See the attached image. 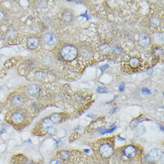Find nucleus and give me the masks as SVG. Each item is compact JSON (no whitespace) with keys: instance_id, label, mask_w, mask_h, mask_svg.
<instances>
[{"instance_id":"4be33fe9","label":"nucleus","mask_w":164,"mask_h":164,"mask_svg":"<svg viewBox=\"0 0 164 164\" xmlns=\"http://www.w3.org/2000/svg\"><path fill=\"white\" fill-rule=\"evenodd\" d=\"M113 52H114L115 54H119L121 53V50L119 47L116 46L115 47H114V48H113Z\"/></svg>"},{"instance_id":"dca6fc26","label":"nucleus","mask_w":164,"mask_h":164,"mask_svg":"<svg viewBox=\"0 0 164 164\" xmlns=\"http://www.w3.org/2000/svg\"><path fill=\"white\" fill-rule=\"evenodd\" d=\"M60 118H61V117L60 116V115L56 113V114H54L53 115H52L51 119V121L53 122L57 123V122L60 121Z\"/></svg>"},{"instance_id":"ddd939ff","label":"nucleus","mask_w":164,"mask_h":164,"mask_svg":"<svg viewBox=\"0 0 164 164\" xmlns=\"http://www.w3.org/2000/svg\"><path fill=\"white\" fill-rule=\"evenodd\" d=\"M12 103L14 106H19L23 103V99L20 96H16L13 99Z\"/></svg>"},{"instance_id":"423d86ee","label":"nucleus","mask_w":164,"mask_h":164,"mask_svg":"<svg viewBox=\"0 0 164 164\" xmlns=\"http://www.w3.org/2000/svg\"><path fill=\"white\" fill-rule=\"evenodd\" d=\"M27 45L30 49H35L39 46V40L36 37H30L27 41Z\"/></svg>"},{"instance_id":"1a4fd4ad","label":"nucleus","mask_w":164,"mask_h":164,"mask_svg":"<svg viewBox=\"0 0 164 164\" xmlns=\"http://www.w3.org/2000/svg\"><path fill=\"white\" fill-rule=\"evenodd\" d=\"M13 121L16 123H20L24 120V115L21 112L14 113L12 116Z\"/></svg>"},{"instance_id":"f3484780","label":"nucleus","mask_w":164,"mask_h":164,"mask_svg":"<svg viewBox=\"0 0 164 164\" xmlns=\"http://www.w3.org/2000/svg\"><path fill=\"white\" fill-rule=\"evenodd\" d=\"M150 23L152 26H159V25L160 24V20L158 17H154L152 20H151Z\"/></svg>"},{"instance_id":"bb28decb","label":"nucleus","mask_w":164,"mask_h":164,"mask_svg":"<svg viewBox=\"0 0 164 164\" xmlns=\"http://www.w3.org/2000/svg\"><path fill=\"white\" fill-rule=\"evenodd\" d=\"M50 164H62V163H61V162H60L59 161H56V160H53V161H51V162L50 163Z\"/></svg>"},{"instance_id":"cd10ccee","label":"nucleus","mask_w":164,"mask_h":164,"mask_svg":"<svg viewBox=\"0 0 164 164\" xmlns=\"http://www.w3.org/2000/svg\"><path fill=\"white\" fill-rule=\"evenodd\" d=\"M85 152H89V150H88V149H85Z\"/></svg>"},{"instance_id":"20e7f679","label":"nucleus","mask_w":164,"mask_h":164,"mask_svg":"<svg viewBox=\"0 0 164 164\" xmlns=\"http://www.w3.org/2000/svg\"><path fill=\"white\" fill-rule=\"evenodd\" d=\"M44 41L46 44L48 46H54L57 42V37L54 34L51 32H48L45 34Z\"/></svg>"},{"instance_id":"aec40b11","label":"nucleus","mask_w":164,"mask_h":164,"mask_svg":"<svg viewBox=\"0 0 164 164\" xmlns=\"http://www.w3.org/2000/svg\"><path fill=\"white\" fill-rule=\"evenodd\" d=\"M138 121L137 119H134L130 123V127L131 129H134L136 128L137 127V125H138Z\"/></svg>"},{"instance_id":"9b49d317","label":"nucleus","mask_w":164,"mask_h":164,"mask_svg":"<svg viewBox=\"0 0 164 164\" xmlns=\"http://www.w3.org/2000/svg\"><path fill=\"white\" fill-rule=\"evenodd\" d=\"M100 51L103 54H107L111 51V47L108 44H102L100 47Z\"/></svg>"},{"instance_id":"6ab92c4d","label":"nucleus","mask_w":164,"mask_h":164,"mask_svg":"<svg viewBox=\"0 0 164 164\" xmlns=\"http://www.w3.org/2000/svg\"><path fill=\"white\" fill-rule=\"evenodd\" d=\"M97 92L99 93H106L108 91L107 88L106 87H102L99 86L97 88Z\"/></svg>"},{"instance_id":"6e6552de","label":"nucleus","mask_w":164,"mask_h":164,"mask_svg":"<svg viewBox=\"0 0 164 164\" xmlns=\"http://www.w3.org/2000/svg\"><path fill=\"white\" fill-rule=\"evenodd\" d=\"M124 153L127 157L133 158L136 155V150L134 146L129 145L125 147Z\"/></svg>"},{"instance_id":"39448f33","label":"nucleus","mask_w":164,"mask_h":164,"mask_svg":"<svg viewBox=\"0 0 164 164\" xmlns=\"http://www.w3.org/2000/svg\"><path fill=\"white\" fill-rule=\"evenodd\" d=\"M150 38L145 34H142L140 35L138 38V43L142 47H146L150 43Z\"/></svg>"},{"instance_id":"412c9836","label":"nucleus","mask_w":164,"mask_h":164,"mask_svg":"<svg viewBox=\"0 0 164 164\" xmlns=\"http://www.w3.org/2000/svg\"><path fill=\"white\" fill-rule=\"evenodd\" d=\"M61 158L64 160L67 159V158L69 156V152H66V151H63V152H62V154L60 155Z\"/></svg>"},{"instance_id":"9d476101","label":"nucleus","mask_w":164,"mask_h":164,"mask_svg":"<svg viewBox=\"0 0 164 164\" xmlns=\"http://www.w3.org/2000/svg\"><path fill=\"white\" fill-rule=\"evenodd\" d=\"M73 16L72 13L70 11H66L62 15V19L66 22H70L73 20Z\"/></svg>"},{"instance_id":"a211bd4d","label":"nucleus","mask_w":164,"mask_h":164,"mask_svg":"<svg viewBox=\"0 0 164 164\" xmlns=\"http://www.w3.org/2000/svg\"><path fill=\"white\" fill-rule=\"evenodd\" d=\"M44 73L42 72H38L36 73L35 75V78H36V80L38 81L42 80V79L44 78Z\"/></svg>"},{"instance_id":"c85d7f7f","label":"nucleus","mask_w":164,"mask_h":164,"mask_svg":"<svg viewBox=\"0 0 164 164\" xmlns=\"http://www.w3.org/2000/svg\"><path fill=\"white\" fill-rule=\"evenodd\" d=\"M28 164H33V163H28Z\"/></svg>"},{"instance_id":"2eb2a0df","label":"nucleus","mask_w":164,"mask_h":164,"mask_svg":"<svg viewBox=\"0 0 164 164\" xmlns=\"http://www.w3.org/2000/svg\"><path fill=\"white\" fill-rule=\"evenodd\" d=\"M136 134L139 136H142V135L145 134V128L143 125H140L138 127H136Z\"/></svg>"},{"instance_id":"0eeeda50","label":"nucleus","mask_w":164,"mask_h":164,"mask_svg":"<svg viewBox=\"0 0 164 164\" xmlns=\"http://www.w3.org/2000/svg\"><path fill=\"white\" fill-rule=\"evenodd\" d=\"M39 92V88L37 85L32 84L30 85L27 88V93L29 94V95L31 96H34L37 95Z\"/></svg>"},{"instance_id":"5701e85b","label":"nucleus","mask_w":164,"mask_h":164,"mask_svg":"<svg viewBox=\"0 0 164 164\" xmlns=\"http://www.w3.org/2000/svg\"><path fill=\"white\" fill-rule=\"evenodd\" d=\"M5 19V13L4 12L0 10V21H3Z\"/></svg>"},{"instance_id":"4468645a","label":"nucleus","mask_w":164,"mask_h":164,"mask_svg":"<svg viewBox=\"0 0 164 164\" xmlns=\"http://www.w3.org/2000/svg\"><path fill=\"white\" fill-rule=\"evenodd\" d=\"M52 123H53V122H52L50 119H46L44 120V121H43V123H42L43 127L46 129H49L51 127Z\"/></svg>"},{"instance_id":"393cba45","label":"nucleus","mask_w":164,"mask_h":164,"mask_svg":"<svg viewBox=\"0 0 164 164\" xmlns=\"http://www.w3.org/2000/svg\"><path fill=\"white\" fill-rule=\"evenodd\" d=\"M142 92H143V93H146V94H150V91H149V90H148L146 88H143V89H142Z\"/></svg>"},{"instance_id":"7ed1b4c3","label":"nucleus","mask_w":164,"mask_h":164,"mask_svg":"<svg viewBox=\"0 0 164 164\" xmlns=\"http://www.w3.org/2000/svg\"><path fill=\"white\" fill-rule=\"evenodd\" d=\"M162 152L160 149H154L149 153V154L147 155V158L149 161H156L162 157Z\"/></svg>"},{"instance_id":"f257e3e1","label":"nucleus","mask_w":164,"mask_h":164,"mask_svg":"<svg viewBox=\"0 0 164 164\" xmlns=\"http://www.w3.org/2000/svg\"><path fill=\"white\" fill-rule=\"evenodd\" d=\"M78 54V50L75 47L71 45L64 46L61 50V55L64 60L71 61L75 59Z\"/></svg>"},{"instance_id":"f03ea898","label":"nucleus","mask_w":164,"mask_h":164,"mask_svg":"<svg viewBox=\"0 0 164 164\" xmlns=\"http://www.w3.org/2000/svg\"><path fill=\"white\" fill-rule=\"evenodd\" d=\"M113 152L112 147L108 144H104L100 147V153L104 157H109L111 156Z\"/></svg>"},{"instance_id":"b1692460","label":"nucleus","mask_w":164,"mask_h":164,"mask_svg":"<svg viewBox=\"0 0 164 164\" xmlns=\"http://www.w3.org/2000/svg\"><path fill=\"white\" fill-rule=\"evenodd\" d=\"M124 86H125V84H121L119 86V91L122 92L124 91Z\"/></svg>"},{"instance_id":"a878e982","label":"nucleus","mask_w":164,"mask_h":164,"mask_svg":"<svg viewBox=\"0 0 164 164\" xmlns=\"http://www.w3.org/2000/svg\"><path fill=\"white\" fill-rule=\"evenodd\" d=\"M108 68H109V65H107V64H106V65H103V66H102V67L100 68V69L102 70V71H104V70L107 69Z\"/></svg>"},{"instance_id":"f8f14e48","label":"nucleus","mask_w":164,"mask_h":164,"mask_svg":"<svg viewBox=\"0 0 164 164\" xmlns=\"http://www.w3.org/2000/svg\"><path fill=\"white\" fill-rule=\"evenodd\" d=\"M129 64L131 67L133 68H137L138 67V65L140 64V61L138 60V59L134 57V58L131 59L129 61Z\"/></svg>"}]
</instances>
